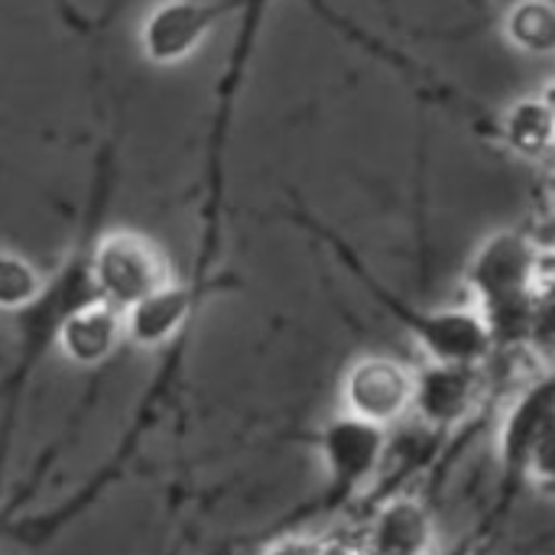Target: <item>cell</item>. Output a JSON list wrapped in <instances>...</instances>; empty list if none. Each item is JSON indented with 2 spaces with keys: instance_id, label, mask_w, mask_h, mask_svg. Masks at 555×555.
Returning <instances> with one entry per match:
<instances>
[{
  "instance_id": "cell-11",
  "label": "cell",
  "mask_w": 555,
  "mask_h": 555,
  "mask_svg": "<svg viewBox=\"0 0 555 555\" xmlns=\"http://www.w3.org/2000/svg\"><path fill=\"white\" fill-rule=\"evenodd\" d=\"M120 338H124V312L107 306L104 299H91L62 319L55 332V348L72 364L94 367L114 354Z\"/></svg>"
},
{
  "instance_id": "cell-1",
  "label": "cell",
  "mask_w": 555,
  "mask_h": 555,
  "mask_svg": "<svg viewBox=\"0 0 555 555\" xmlns=\"http://www.w3.org/2000/svg\"><path fill=\"white\" fill-rule=\"evenodd\" d=\"M537 241L527 231L501 228L481 241L465 270L472 306L485 315L494 335V348L530 341L540 332L543 309L530 293V273Z\"/></svg>"
},
{
  "instance_id": "cell-6",
  "label": "cell",
  "mask_w": 555,
  "mask_h": 555,
  "mask_svg": "<svg viewBox=\"0 0 555 555\" xmlns=\"http://www.w3.org/2000/svg\"><path fill=\"white\" fill-rule=\"evenodd\" d=\"M413 397H416V371L384 354L358 358L341 384L345 413L384 429L413 413Z\"/></svg>"
},
{
  "instance_id": "cell-5",
  "label": "cell",
  "mask_w": 555,
  "mask_h": 555,
  "mask_svg": "<svg viewBox=\"0 0 555 555\" xmlns=\"http://www.w3.org/2000/svg\"><path fill=\"white\" fill-rule=\"evenodd\" d=\"M234 13L237 0H163L140 26V52L150 65H179Z\"/></svg>"
},
{
  "instance_id": "cell-18",
  "label": "cell",
  "mask_w": 555,
  "mask_h": 555,
  "mask_svg": "<svg viewBox=\"0 0 555 555\" xmlns=\"http://www.w3.org/2000/svg\"><path fill=\"white\" fill-rule=\"evenodd\" d=\"M546 94H550V98H553V101H555V88H550V91H546Z\"/></svg>"
},
{
  "instance_id": "cell-3",
  "label": "cell",
  "mask_w": 555,
  "mask_h": 555,
  "mask_svg": "<svg viewBox=\"0 0 555 555\" xmlns=\"http://www.w3.org/2000/svg\"><path fill=\"white\" fill-rule=\"evenodd\" d=\"M88 267L98 296L120 312L179 280L166 250L137 231H91Z\"/></svg>"
},
{
  "instance_id": "cell-19",
  "label": "cell",
  "mask_w": 555,
  "mask_h": 555,
  "mask_svg": "<svg viewBox=\"0 0 555 555\" xmlns=\"http://www.w3.org/2000/svg\"><path fill=\"white\" fill-rule=\"evenodd\" d=\"M546 312H550V315H555V309H546Z\"/></svg>"
},
{
  "instance_id": "cell-13",
  "label": "cell",
  "mask_w": 555,
  "mask_h": 555,
  "mask_svg": "<svg viewBox=\"0 0 555 555\" xmlns=\"http://www.w3.org/2000/svg\"><path fill=\"white\" fill-rule=\"evenodd\" d=\"M507 39L530 55L555 52V0H517L504 16Z\"/></svg>"
},
{
  "instance_id": "cell-10",
  "label": "cell",
  "mask_w": 555,
  "mask_h": 555,
  "mask_svg": "<svg viewBox=\"0 0 555 555\" xmlns=\"http://www.w3.org/2000/svg\"><path fill=\"white\" fill-rule=\"evenodd\" d=\"M202 296L192 280H176L163 286L159 293L146 296L143 302L130 306L124 312V338H130L140 348H159L166 341L182 338L189 322L195 319Z\"/></svg>"
},
{
  "instance_id": "cell-2",
  "label": "cell",
  "mask_w": 555,
  "mask_h": 555,
  "mask_svg": "<svg viewBox=\"0 0 555 555\" xmlns=\"http://www.w3.org/2000/svg\"><path fill=\"white\" fill-rule=\"evenodd\" d=\"M341 260L361 276V283L371 289V296L393 315V322L423 348V354L429 361H446V364H485L494 354V335L491 325L485 322V315L475 306H449V309H420L406 299H400L397 293H390L387 286H380L354 257V250H348L345 244H338Z\"/></svg>"
},
{
  "instance_id": "cell-15",
  "label": "cell",
  "mask_w": 555,
  "mask_h": 555,
  "mask_svg": "<svg viewBox=\"0 0 555 555\" xmlns=\"http://www.w3.org/2000/svg\"><path fill=\"white\" fill-rule=\"evenodd\" d=\"M530 293H533V299H537V306L543 312L555 309V244L537 247L533 273H530Z\"/></svg>"
},
{
  "instance_id": "cell-12",
  "label": "cell",
  "mask_w": 555,
  "mask_h": 555,
  "mask_svg": "<svg viewBox=\"0 0 555 555\" xmlns=\"http://www.w3.org/2000/svg\"><path fill=\"white\" fill-rule=\"evenodd\" d=\"M501 137L511 153L543 159L555 150V101L550 94L517 98L501 117Z\"/></svg>"
},
{
  "instance_id": "cell-8",
  "label": "cell",
  "mask_w": 555,
  "mask_h": 555,
  "mask_svg": "<svg viewBox=\"0 0 555 555\" xmlns=\"http://www.w3.org/2000/svg\"><path fill=\"white\" fill-rule=\"evenodd\" d=\"M555 423V371L530 384L507 410L501 436H498V452H501V488L517 491V485L527 481L530 459L546 436V429Z\"/></svg>"
},
{
  "instance_id": "cell-4",
  "label": "cell",
  "mask_w": 555,
  "mask_h": 555,
  "mask_svg": "<svg viewBox=\"0 0 555 555\" xmlns=\"http://www.w3.org/2000/svg\"><path fill=\"white\" fill-rule=\"evenodd\" d=\"M315 446L328 475L325 507L338 511L351 504L377 478L387 459V429L341 410V416L328 420L315 433Z\"/></svg>"
},
{
  "instance_id": "cell-14",
  "label": "cell",
  "mask_w": 555,
  "mask_h": 555,
  "mask_svg": "<svg viewBox=\"0 0 555 555\" xmlns=\"http://www.w3.org/2000/svg\"><path fill=\"white\" fill-rule=\"evenodd\" d=\"M49 280L16 250H0V312L20 315L29 309L42 293Z\"/></svg>"
},
{
  "instance_id": "cell-9",
  "label": "cell",
  "mask_w": 555,
  "mask_h": 555,
  "mask_svg": "<svg viewBox=\"0 0 555 555\" xmlns=\"http://www.w3.org/2000/svg\"><path fill=\"white\" fill-rule=\"evenodd\" d=\"M361 540V553L423 555L436 543V520L423 498L393 494L371 514Z\"/></svg>"
},
{
  "instance_id": "cell-17",
  "label": "cell",
  "mask_w": 555,
  "mask_h": 555,
  "mask_svg": "<svg viewBox=\"0 0 555 555\" xmlns=\"http://www.w3.org/2000/svg\"><path fill=\"white\" fill-rule=\"evenodd\" d=\"M546 208H550V215H553L555 221V172L550 176V182H546Z\"/></svg>"
},
{
  "instance_id": "cell-7",
  "label": "cell",
  "mask_w": 555,
  "mask_h": 555,
  "mask_svg": "<svg viewBox=\"0 0 555 555\" xmlns=\"http://www.w3.org/2000/svg\"><path fill=\"white\" fill-rule=\"evenodd\" d=\"M485 393V364H446L429 361L416 371L413 413L429 433L455 429Z\"/></svg>"
},
{
  "instance_id": "cell-16",
  "label": "cell",
  "mask_w": 555,
  "mask_h": 555,
  "mask_svg": "<svg viewBox=\"0 0 555 555\" xmlns=\"http://www.w3.org/2000/svg\"><path fill=\"white\" fill-rule=\"evenodd\" d=\"M527 481H533L546 494H555V423L546 429V436L540 439V446L530 459Z\"/></svg>"
}]
</instances>
